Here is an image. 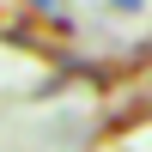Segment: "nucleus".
<instances>
[{"label": "nucleus", "mask_w": 152, "mask_h": 152, "mask_svg": "<svg viewBox=\"0 0 152 152\" xmlns=\"http://www.w3.org/2000/svg\"><path fill=\"white\" fill-rule=\"evenodd\" d=\"M37 6H49V0H37Z\"/></svg>", "instance_id": "f257e3e1"}]
</instances>
